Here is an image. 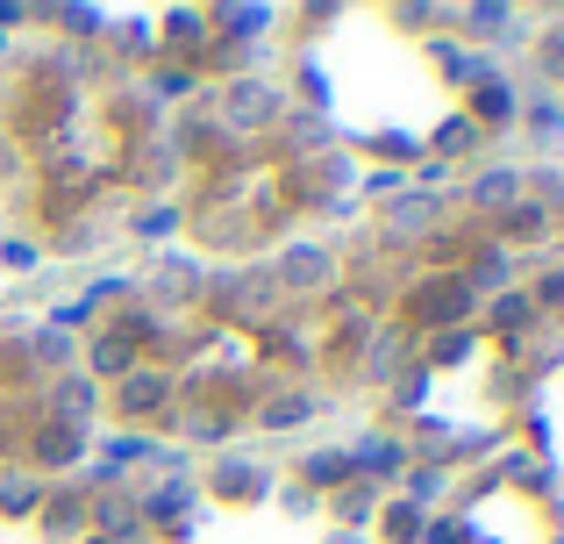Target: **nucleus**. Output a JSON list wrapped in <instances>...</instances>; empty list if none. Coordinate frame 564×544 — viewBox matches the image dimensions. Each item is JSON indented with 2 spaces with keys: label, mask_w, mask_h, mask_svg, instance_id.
Listing matches in <instances>:
<instances>
[{
  "label": "nucleus",
  "mask_w": 564,
  "mask_h": 544,
  "mask_svg": "<svg viewBox=\"0 0 564 544\" xmlns=\"http://www.w3.org/2000/svg\"><path fill=\"white\" fill-rule=\"evenodd\" d=\"M272 108H279V94L264 79H243V86H229V122L236 129H258V122H272Z\"/></svg>",
  "instance_id": "nucleus-1"
},
{
  "label": "nucleus",
  "mask_w": 564,
  "mask_h": 544,
  "mask_svg": "<svg viewBox=\"0 0 564 544\" xmlns=\"http://www.w3.org/2000/svg\"><path fill=\"white\" fill-rule=\"evenodd\" d=\"M514 194V180H508V172H500V180H479V201H508Z\"/></svg>",
  "instance_id": "nucleus-5"
},
{
  "label": "nucleus",
  "mask_w": 564,
  "mask_h": 544,
  "mask_svg": "<svg viewBox=\"0 0 564 544\" xmlns=\"http://www.w3.org/2000/svg\"><path fill=\"white\" fill-rule=\"evenodd\" d=\"M422 223H429V201H400L393 209V237H414Z\"/></svg>",
  "instance_id": "nucleus-3"
},
{
  "label": "nucleus",
  "mask_w": 564,
  "mask_h": 544,
  "mask_svg": "<svg viewBox=\"0 0 564 544\" xmlns=\"http://www.w3.org/2000/svg\"><path fill=\"white\" fill-rule=\"evenodd\" d=\"M322 273H329V258H322V252H307V244H301V252L286 258V279H293V287H315Z\"/></svg>",
  "instance_id": "nucleus-2"
},
{
  "label": "nucleus",
  "mask_w": 564,
  "mask_h": 544,
  "mask_svg": "<svg viewBox=\"0 0 564 544\" xmlns=\"http://www.w3.org/2000/svg\"><path fill=\"white\" fill-rule=\"evenodd\" d=\"M122 365H129V344H122V337H108V344H100V373H122Z\"/></svg>",
  "instance_id": "nucleus-4"
}]
</instances>
